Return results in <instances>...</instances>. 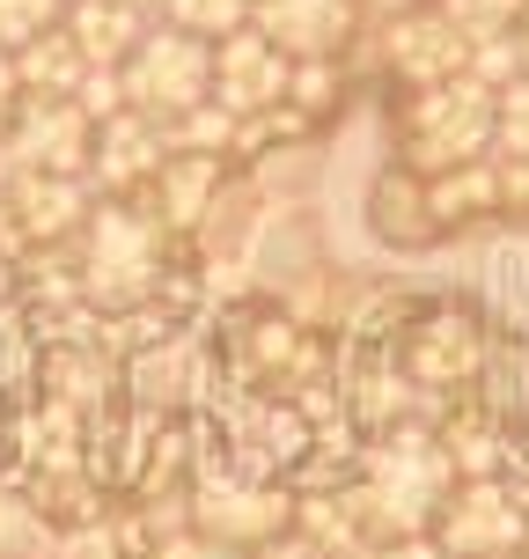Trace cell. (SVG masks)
<instances>
[{
  "label": "cell",
  "instance_id": "13",
  "mask_svg": "<svg viewBox=\"0 0 529 559\" xmlns=\"http://www.w3.org/2000/svg\"><path fill=\"white\" fill-rule=\"evenodd\" d=\"M251 29H265L287 59H346L361 37V0H251Z\"/></svg>",
  "mask_w": 529,
  "mask_h": 559
},
{
  "label": "cell",
  "instance_id": "11",
  "mask_svg": "<svg viewBox=\"0 0 529 559\" xmlns=\"http://www.w3.org/2000/svg\"><path fill=\"white\" fill-rule=\"evenodd\" d=\"M287 74H294V59L279 52L265 29H236V37L214 45V104H221L236 126L279 111V104H287Z\"/></svg>",
  "mask_w": 529,
  "mask_h": 559
},
{
  "label": "cell",
  "instance_id": "3",
  "mask_svg": "<svg viewBox=\"0 0 529 559\" xmlns=\"http://www.w3.org/2000/svg\"><path fill=\"white\" fill-rule=\"evenodd\" d=\"M493 88L456 74V82L412 88L397 104V163L412 177H448V169L493 163Z\"/></svg>",
  "mask_w": 529,
  "mask_h": 559
},
{
  "label": "cell",
  "instance_id": "21",
  "mask_svg": "<svg viewBox=\"0 0 529 559\" xmlns=\"http://www.w3.org/2000/svg\"><path fill=\"white\" fill-rule=\"evenodd\" d=\"M147 559H243V552H228L221 537H206V531H192V523H177V531H169Z\"/></svg>",
  "mask_w": 529,
  "mask_h": 559
},
{
  "label": "cell",
  "instance_id": "26",
  "mask_svg": "<svg viewBox=\"0 0 529 559\" xmlns=\"http://www.w3.org/2000/svg\"><path fill=\"white\" fill-rule=\"evenodd\" d=\"M522 52H529V15H522Z\"/></svg>",
  "mask_w": 529,
  "mask_h": 559
},
{
  "label": "cell",
  "instance_id": "5",
  "mask_svg": "<svg viewBox=\"0 0 529 559\" xmlns=\"http://www.w3.org/2000/svg\"><path fill=\"white\" fill-rule=\"evenodd\" d=\"M184 523L206 537H221L228 552H251L265 537L294 531V493L279 478L236 472V464H199L192 493H184Z\"/></svg>",
  "mask_w": 529,
  "mask_h": 559
},
{
  "label": "cell",
  "instance_id": "7",
  "mask_svg": "<svg viewBox=\"0 0 529 559\" xmlns=\"http://www.w3.org/2000/svg\"><path fill=\"white\" fill-rule=\"evenodd\" d=\"M88 140H96V118L74 104V96H23L8 133H0V177L8 169H67V177H88Z\"/></svg>",
  "mask_w": 529,
  "mask_h": 559
},
{
  "label": "cell",
  "instance_id": "16",
  "mask_svg": "<svg viewBox=\"0 0 529 559\" xmlns=\"http://www.w3.org/2000/svg\"><path fill=\"white\" fill-rule=\"evenodd\" d=\"M8 59H15L23 96H74V88L88 82V59H82V45L67 37V23L45 29V37H29L23 52H8Z\"/></svg>",
  "mask_w": 529,
  "mask_h": 559
},
{
  "label": "cell",
  "instance_id": "6",
  "mask_svg": "<svg viewBox=\"0 0 529 559\" xmlns=\"http://www.w3.org/2000/svg\"><path fill=\"white\" fill-rule=\"evenodd\" d=\"M448 559H522L529 545V508L515 501L507 478H456L448 508L434 515Z\"/></svg>",
  "mask_w": 529,
  "mask_h": 559
},
{
  "label": "cell",
  "instance_id": "18",
  "mask_svg": "<svg viewBox=\"0 0 529 559\" xmlns=\"http://www.w3.org/2000/svg\"><path fill=\"white\" fill-rule=\"evenodd\" d=\"M448 23L464 29V37H507V29H522V15H529V0H434Z\"/></svg>",
  "mask_w": 529,
  "mask_h": 559
},
{
  "label": "cell",
  "instance_id": "17",
  "mask_svg": "<svg viewBox=\"0 0 529 559\" xmlns=\"http://www.w3.org/2000/svg\"><path fill=\"white\" fill-rule=\"evenodd\" d=\"M163 23L192 29L206 45H221L236 29H251V0H163Z\"/></svg>",
  "mask_w": 529,
  "mask_h": 559
},
{
  "label": "cell",
  "instance_id": "1",
  "mask_svg": "<svg viewBox=\"0 0 529 559\" xmlns=\"http://www.w3.org/2000/svg\"><path fill=\"white\" fill-rule=\"evenodd\" d=\"M456 493V464H448V449L434 427H390V435H375V442L353 456V478H346V501L353 515L368 523V537L383 545V537H419L434 531V515L448 508Z\"/></svg>",
  "mask_w": 529,
  "mask_h": 559
},
{
  "label": "cell",
  "instance_id": "28",
  "mask_svg": "<svg viewBox=\"0 0 529 559\" xmlns=\"http://www.w3.org/2000/svg\"><path fill=\"white\" fill-rule=\"evenodd\" d=\"M67 8H74V0H67Z\"/></svg>",
  "mask_w": 529,
  "mask_h": 559
},
{
  "label": "cell",
  "instance_id": "4",
  "mask_svg": "<svg viewBox=\"0 0 529 559\" xmlns=\"http://www.w3.org/2000/svg\"><path fill=\"white\" fill-rule=\"evenodd\" d=\"M118 82H125V111L155 118V126H177L184 111L214 104V45L155 15V23H147V37L125 52Z\"/></svg>",
  "mask_w": 529,
  "mask_h": 559
},
{
  "label": "cell",
  "instance_id": "20",
  "mask_svg": "<svg viewBox=\"0 0 529 559\" xmlns=\"http://www.w3.org/2000/svg\"><path fill=\"white\" fill-rule=\"evenodd\" d=\"M59 15H67V0H0V52H23L29 37L59 29Z\"/></svg>",
  "mask_w": 529,
  "mask_h": 559
},
{
  "label": "cell",
  "instance_id": "2",
  "mask_svg": "<svg viewBox=\"0 0 529 559\" xmlns=\"http://www.w3.org/2000/svg\"><path fill=\"white\" fill-rule=\"evenodd\" d=\"M169 243H177V236L147 214V199H96V214L82 222V236L67 243L74 280H82V302L96 309V317L163 302Z\"/></svg>",
  "mask_w": 529,
  "mask_h": 559
},
{
  "label": "cell",
  "instance_id": "10",
  "mask_svg": "<svg viewBox=\"0 0 529 559\" xmlns=\"http://www.w3.org/2000/svg\"><path fill=\"white\" fill-rule=\"evenodd\" d=\"M485 361H493V338L471 309H426L397 346V368L419 391H464V383L485 376Z\"/></svg>",
  "mask_w": 529,
  "mask_h": 559
},
{
  "label": "cell",
  "instance_id": "19",
  "mask_svg": "<svg viewBox=\"0 0 529 559\" xmlns=\"http://www.w3.org/2000/svg\"><path fill=\"white\" fill-rule=\"evenodd\" d=\"M493 155L501 163H529V74L507 82L501 104H493Z\"/></svg>",
  "mask_w": 529,
  "mask_h": 559
},
{
  "label": "cell",
  "instance_id": "25",
  "mask_svg": "<svg viewBox=\"0 0 529 559\" xmlns=\"http://www.w3.org/2000/svg\"><path fill=\"white\" fill-rule=\"evenodd\" d=\"M15 104H23V82H15V59L0 52V133H8V118H15Z\"/></svg>",
  "mask_w": 529,
  "mask_h": 559
},
{
  "label": "cell",
  "instance_id": "14",
  "mask_svg": "<svg viewBox=\"0 0 529 559\" xmlns=\"http://www.w3.org/2000/svg\"><path fill=\"white\" fill-rule=\"evenodd\" d=\"M236 185L228 177V155H192V147H169L163 169L147 177V214L169 228V236H199L206 228V214L221 206V192Z\"/></svg>",
  "mask_w": 529,
  "mask_h": 559
},
{
  "label": "cell",
  "instance_id": "23",
  "mask_svg": "<svg viewBox=\"0 0 529 559\" xmlns=\"http://www.w3.org/2000/svg\"><path fill=\"white\" fill-rule=\"evenodd\" d=\"M243 559H332V552H316L302 531H279V537H265V545H251Z\"/></svg>",
  "mask_w": 529,
  "mask_h": 559
},
{
  "label": "cell",
  "instance_id": "8",
  "mask_svg": "<svg viewBox=\"0 0 529 559\" xmlns=\"http://www.w3.org/2000/svg\"><path fill=\"white\" fill-rule=\"evenodd\" d=\"M368 37H375V67H383L405 96H412V88H434V82H456V74L471 67V37L448 23L434 0L412 8V15H397V23H375Z\"/></svg>",
  "mask_w": 529,
  "mask_h": 559
},
{
  "label": "cell",
  "instance_id": "12",
  "mask_svg": "<svg viewBox=\"0 0 529 559\" xmlns=\"http://www.w3.org/2000/svg\"><path fill=\"white\" fill-rule=\"evenodd\" d=\"M169 155V126L140 111H111L88 140V192L96 199H140L147 192V177L163 169Z\"/></svg>",
  "mask_w": 529,
  "mask_h": 559
},
{
  "label": "cell",
  "instance_id": "24",
  "mask_svg": "<svg viewBox=\"0 0 529 559\" xmlns=\"http://www.w3.org/2000/svg\"><path fill=\"white\" fill-rule=\"evenodd\" d=\"M412 8H426V0H361V29L397 23V15H412Z\"/></svg>",
  "mask_w": 529,
  "mask_h": 559
},
{
  "label": "cell",
  "instance_id": "27",
  "mask_svg": "<svg viewBox=\"0 0 529 559\" xmlns=\"http://www.w3.org/2000/svg\"><path fill=\"white\" fill-rule=\"evenodd\" d=\"M522 559H529V545H522Z\"/></svg>",
  "mask_w": 529,
  "mask_h": 559
},
{
  "label": "cell",
  "instance_id": "9",
  "mask_svg": "<svg viewBox=\"0 0 529 559\" xmlns=\"http://www.w3.org/2000/svg\"><path fill=\"white\" fill-rule=\"evenodd\" d=\"M0 199H8L15 236H23V258L29 251H67L82 236V222L96 214L88 177H67V169H8L0 177Z\"/></svg>",
  "mask_w": 529,
  "mask_h": 559
},
{
  "label": "cell",
  "instance_id": "15",
  "mask_svg": "<svg viewBox=\"0 0 529 559\" xmlns=\"http://www.w3.org/2000/svg\"><path fill=\"white\" fill-rule=\"evenodd\" d=\"M59 23H67V37H74V45H82L88 67H125V52L147 37V23H155V15H147L140 0H74Z\"/></svg>",
  "mask_w": 529,
  "mask_h": 559
},
{
  "label": "cell",
  "instance_id": "22",
  "mask_svg": "<svg viewBox=\"0 0 529 559\" xmlns=\"http://www.w3.org/2000/svg\"><path fill=\"white\" fill-rule=\"evenodd\" d=\"M368 559H448V552H442V537H434V531H419V537H383Z\"/></svg>",
  "mask_w": 529,
  "mask_h": 559
}]
</instances>
